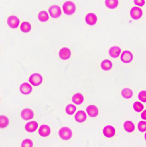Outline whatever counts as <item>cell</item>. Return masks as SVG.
I'll use <instances>...</instances> for the list:
<instances>
[{
  "label": "cell",
  "mask_w": 146,
  "mask_h": 147,
  "mask_svg": "<svg viewBox=\"0 0 146 147\" xmlns=\"http://www.w3.org/2000/svg\"><path fill=\"white\" fill-rule=\"evenodd\" d=\"M63 9L64 13L66 15L68 16L72 15L76 11V5L72 1H66L63 4Z\"/></svg>",
  "instance_id": "obj_1"
},
{
  "label": "cell",
  "mask_w": 146,
  "mask_h": 147,
  "mask_svg": "<svg viewBox=\"0 0 146 147\" xmlns=\"http://www.w3.org/2000/svg\"><path fill=\"white\" fill-rule=\"evenodd\" d=\"M59 137L62 139L68 140L70 139L72 136V133L70 129L67 127L62 128L59 131Z\"/></svg>",
  "instance_id": "obj_2"
},
{
  "label": "cell",
  "mask_w": 146,
  "mask_h": 147,
  "mask_svg": "<svg viewBox=\"0 0 146 147\" xmlns=\"http://www.w3.org/2000/svg\"><path fill=\"white\" fill-rule=\"evenodd\" d=\"M49 13L52 18L56 19L61 16L62 14L60 7L56 5H52L48 9Z\"/></svg>",
  "instance_id": "obj_3"
},
{
  "label": "cell",
  "mask_w": 146,
  "mask_h": 147,
  "mask_svg": "<svg viewBox=\"0 0 146 147\" xmlns=\"http://www.w3.org/2000/svg\"><path fill=\"white\" fill-rule=\"evenodd\" d=\"M29 82L33 86H40L43 82L42 76L39 74H33L29 77Z\"/></svg>",
  "instance_id": "obj_4"
},
{
  "label": "cell",
  "mask_w": 146,
  "mask_h": 147,
  "mask_svg": "<svg viewBox=\"0 0 146 147\" xmlns=\"http://www.w3.org/2000/svg\"><path fill=\"white\" fill-rule=\"evenodd\" d=\"M130 15L131 17L134 20H139L142 16V10L137 7H133L130 10Z\"/></svg>",
  "instance_id": "obj_5"
},
{
  "label": "cell",
  "mask_w": 146,
  "mask_h": 147,
  "mask_svg": "<svg viewBox=\"0 0 146 147\" xmlns=\"http://www.w3.org/2000/svg\"><path fill=\"white\" fill-rule=\"evenodd\" d=\"M7 23L9 26L11 28H16L19 24V18L15 16H11L8 18Z\"/></svg>",
  "instance_id": "obj_6"
},
{
  "label": "cell",
  "mask_w": 146,
  "mask_h": 147,
  "mask_svg": "<svg viewBox=\"0 0 146 147\" xmlns=\"http://www.w3.org/2000/svg\"><path fill=\"white\" fill-rule=\"evenodd\" d=\"M133 59V55L132 53L127 50H125L122 53L121 59L123 62L128 63L131 62Z\"/></svg>",
  "instance_id": "obj_7"
},
{
  "label": "cell",
  "mask_w": 146,
  "mask_h": 147,
  "mask_svg": "<svg viewBox=\"0 0 146 147\" xmlns=\"http://www.w3.org/2000/svg\"><path fill=\"white\" fill-rule=\"evenodd\" d=\"M21 117L25 120H29L34 117V112L32 110L29 109H24L21 111Z\"/></svg>",
  "instance_id": "obj_8"
},
{
  "label": "cell",
  "mask_w": 146,
  "mask_h": 147,
  "mask_svg": "<svg viewBox=\"0 0 146 147\" xmlns=\"http://www.w3.org/2000/svg\"><path fill=\"white\" fill-rule=\"evenodd\" d=\"M59 56L61 59L67 60L71 56V52L70 50L68 48H63L60 49Z\"/></svg>",
  "instance_id": "obj_9"
},
{
  "label": "cell",
  "mask_w": 146,
  "mask_h": 147,
  "mask_svg": "<svg viewBox=\"0 0 146 147\" xmlns=\"http://www.w3.org/2000/svg\"><path fill=\"white\" fill-rule=\"evenodd\" d=\"M33 88L30 84L28 83H23L20 87V91L24 95H28L32 92Z\"/></svg>",
  "instance_id": "obj_10"
},
{
  "label": "cell",
  "mask_w": 146,
  "mask_h": 147,
  "mask_svg": "<svg viewBox=\"0 0 146 147\" xmlns=\"http://www.w3.org/2000/svg\"><path fill=\"white\" fill-rule=\"evenodd\" d=\"M86 111L88 115L91 117H95L99 114L98 109L97 107L94 105L88 106L86 108Z\"/></svg>",
  "instance_id": "obj_11"
},
{
  "label": "cell",
  "mask_w": 146,
  "mask_h": 147,
  "mask_svg": "<svg viewBox=\"0 0 146 147\" xmlns=\"http://www.w3.org/2000/svg\"><path fill=\"white\" fill-rule=\"evenodd\" d=\"M115 133V130L114 128L110 125L105 126L103 129L104 135L107 138H112L114 136Z\"/></svg>",
  "instance_id": "obj_12"
},
{
  "label": "cell",
  "mask_w": 146,
  "mask_h": 147,
  "mask_svg": "<svg viewBox=\"0 0 146 147\" xmlns=\"http://www.w3.org/2000/svg\"><path fill=\"white\" fill-rule=\"evenodd\" d=\"M97 20V16L94 13H89L85 17L86 22L89 25H94L95 24Z\"/></svg>",
  "instance_id": "obj_13"
},
{
  "label": "cell",
  "mask_w": 146,
  "mask_h": 147,
  "mask_svg": "<svg viewBox=\"0 0 146 147\" xmlns=\"http://www.w3.org/2000/svg\"><path fill=\"white\" fill-rule=\"evenodd\" d=\"M51 133V129L49 126L46 125H41L39 129L40 135L43 137H48Z\"/></svg>",
  "instance_id": "obj_14"
},
{
  "label": "cell",
  "mask_w": 146,
  "mask_h": 147,
  "mask_svg": "<svg viewBox=\"0 0 146 147\" xmlns=\"http://www.w3.org/2000/svg\"><path fill=\"white\" fill-rule=\"evenodd\" d=\"M76 121L79 123H82L86 121V115L84 111L80 110L76 113L75 116Z\"/></svg>",
  "instance_id": "obj_15"
},
{
  "label": "cell",
  "mask_w": 146,
  "mask_h": 147,
  "mask_svg": "<svg viewBox=\"0 0 146 147\" xmlns=\"http://www.w3.org/2000/svg\"><path fill=\"white\" fill-rule=\"evenodd\" d=\"M121 49L118 46H113L109 50V54L113 58H117L120 55Z\"/></svg>",
  "instance_id": "obj_16"
},
{
  "label": "cell",
  "mask_w": 146,
  "mask_h": 147,
  "mask_svg": "<svg viewBox=\"0 0 146 147\" xmlns=\"http://www.w3.org/2000/svg\"><path fill=\"white\" fill-rule=\"evenodd\" d=\"M38 124L36 121H32L27 123L25 125V129L27 132H33L37 130L38 127Z\"/></svg>",
  "instance_id": "obj_17"
},
{
  "label": "cell",
  "mask_w": 146,
  "mask_h": 147,
  "mask_svg": "<svg viewBox=\"0 0 146 147\" xmlns=\"http://www.w3.org/2000/svg\"><path fill=\"white\" fill-rule=\"evenodd\" d=\"M84 100V97L80 93H76L72 96V101L76 105H81Z\"/></svg>",
  "instance_id": "obj_18"
},
{
  "label": "cell",
  "mask_w": 146,
  "mask_h": 147,
  "mask_svg": "<svg viewBox=\"0 0 146 147\" xmlns=\"http://www.w3.org/2000/svg\"><path fill=\"white\" fill-rule=\"evenodd\" d=\"M105 4L107 8L115 9L119 5V0H105Z\"/></svg>",
  "instance_id": "obj_19"
},
{
  "label": "cell",
  "mask_w": 146,
  "mask_h": 147,
  "mask_svg": "<svg viewBox=\"0 0 146 147\" xmlns=\"http://www.w3.org/2000/svg\"><path fill=\"white\" fill-rule=\"evenodd\" d=\"M101 67L104 71H109L113 67V63L108 59H105L101 62Z\"/></svg>",
  "instance_id": "obj_20"
},
{
  "label": "cell",
  "mask_w": 146,
  "mask_h": 147,
  "mask_svg": "<svg viewBox=\"0 0 146 147\" xmlns=\"http://www.w3.org/2000/svg\"><path fill=\"white\" fill-rule=\"evenodd\" d=\"M124 128L125 130L129 133L133 132L135 129L134 124L131 121H126L124 123Z\"/></svg>",
  "instance_id": "obj_21"
},
{
  "label": "cell",
  "mask_w": 146,
  "mask_h": 147,
  "mask_svg": "<svg viewBox=\"0 0 146 147\" xmlns=\"http://www.w3.org/2000/svg\"><path fill=\"white\" fill-rule=\"evenodd\" d=\"M20 29L23 33H29L31 30V25L28 22H23L21 25Z\"/></svg>",
  "instance_id": "obj_22"
},
{
  "label": "cell",
  "mask_w": 146,
  "mask_h": 147,
  "mask_svg": "<svg viewBox=\"0 0 146 147\" xmlns=\"http://www.w3.org/2000/svg\"><path fill=\"white\" fill-rule=\"evenodd\" d=\"M122 96L126 99H129L131 98L133 95V92L132 90L129 88H126L123 89L121 92Z\"/></svg>",
  "instance_id": "obj_23"
},
{
  "label": "cell",
  "mask_w": 146,
  "mask_h": 147,
  "mask_svg": "<svg viewBox=\"0 0 146 147\" xmlns=\"http://www.w3.org/2000/svg\"><path fill=\"white\" fill-rule=\"evenodd\" d=\"M38 18L40 21L41 22H46L49 20V17L47 11H42L39 13Z\"/></svg>",
  "instance_id": "obj_24"
},
{
  "label": "cell",
  "mask_w": 146,
  "mask_h": 147,
  "mask_svg": "<svg viewBox=\"0 0 146 147\" xmlns=\"http://www.w3.org/2000/svg\"><path fill=\"white\" fill-rule=\"evenodd\" d=\"M9 124V120L6 116L1 115L0 116V127L4 128L8 126Z\"/></svg>",
  "instance_id": "obj_25"
},
{
  "label": "cell",
  "mask_w": 146,
  "mask_h": 147,
  "mask_svg": "<svg viewBox=\"0 0 146 147\" xmlns=\"http://www.w3.org/2000/svg\"><path fill=\"white\" fill-rule=\"evenodd\" d=\"M76 110V107L74 105L70 104L66 107V111L68 114L72 115H73Z\"/></svg>",
  "instance_id": "obj_26"
},
{
  "label": "cell",
  "mask_w": 146,
  "mask_h": 147,
  "mask_svg": "<svg viewBox=\"0 0 146 147\" xmlns=\"http://www.w3.org/2000/svg\"><path fill=\"white\" fill-rule=\"evenodd\" d=\"M133 108L135 111L140 112L144 109V106L140 102L137 101L133 104Z\"/></svg>",
  "instance_id": "obj_27"
},
{
  "label": "cell",
  "mask_w": 146,
  "mask_h": 147,
  "mask_svg": "<svg viewBox=\"0 0 146 147\" xmlns=\"http://www.w3.org/2000/svg\"><path fill=\"white\" fill-rule=\"evenodd\" d=\"M33 143L29 139H26L22 142L21 147H33Z\"/></svg>",
  "instance_id": "obj_28"
},
{
  "label": "cell",
  "mask_w": 146,
  "mask_h": 147,
  "mask_svg": "<svg viewBox=\"0 0 146 147\" xmlns=\"http://www.w3.org/2000/svg\"><path fill=\"white\" fill-rule=\"evenodd\" d=\"M138 129L140 132H145L146 131V122L140 121L138 124Z\"/></svg>",
  "instance_id": "obj_29"
},
{
  "label": "cell",
  "mask_w": 146,
  "mask_h": 147,
  "mask_svg": "<svg viewBox=\"0 0 146 147\" xmlns=\"http://www.w3.org/2000/svg\"><path fill=\"white\" fill-rule=\"evenodd\" d=\"M138 98L141 101L146 103V91H142L139 93Z\"/></svg>",
  "instance_id": "obj_30"
},
{
  "label": "cell",
  "mask_w": 146,
  "mask_h": 147,
  "mask_svg": "<svg viewBox=\"0 0 146 147\" xmlns=\"http://www.w3.org/2000/svg\"><path fill=\"white\" fill-rule=\"evenodd\" d=\"M134 3L138 6L142 7L145 4V0H134Z\"/></svg>",
  "instance_id": "obj_31"
},
{
  "label": "cell",
  "mask_w": 146,
  "mask_h": 147,
  "mask_svg": "<svg viewBox=\"0 0 146 147\" xmlns=\"http://www.w3.org/2000/svg\"><path fill=\"white\" fill-rule=\"evenodd\" d=\"M141 117L143 119L146 120V110L143 111L141 114Z\"/></svg>",
  "instance_id": "obj_32"
},
{
  "label": "cell",
  "mask_w": 146,
  "mask_h": 147,
  "mask_svg": "<svg viewBox=\"0 0 146 147\" xmlns=\"http://www.w3.org/2000/svg\"><path fill=\"white\" fill-rule=\"evenodd\" d=\"M145 140H146V134H145Z\"/></svg>",
  "instance_id": "obj_33"
}]
</instances>
